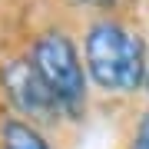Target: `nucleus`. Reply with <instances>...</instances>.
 <instances>
[{
	"instance_id": "nucleus-7",
	"label": "nucleus",
	"mask_w": 149,
	"mask_h": 149,
	"mask_svg": "<svg viewBox=\"0 0 149 149\" xmlns=\"http://www.w3.org/2000/svg\"><path fill=\"white\" fill-rule=\"evenodd\" d=\"M146 80H149V73H146Z\"/></svg>"
},
{
	"instance_id": "nucleus-6",
	"label": "nucleus",
	"mask_w": 149,
	"mask_h": 149,
	"mask_svg": "<svg viewBox=\"0 0 149 149\" xmlns=\"http://www.w3.org/2000/svg\"><path fill=\"white\" fill-rule=\"evenodd\" d=\"M76 3H90V7H109L113 0H76Z\"/></svg>"
},
{
	"instance_id": "nucleus-4",
	"label": "nucleus",
	"mask_w": 149,
	"mask_h": 149,
	"mask_svg": "<svg viewBox=\"0 0 149 149\" xmlns=\"http://www.w3.org/2000/svg\"><path fill=\"white\" fill-rule=\"evenodd\" d=\"M3 149H47V143L30 123L10 119L3 126Z\"/></svg>"
},
{
	"instance_id": "nucleus-3",
	"label": "nucleus",
	"mask_w": 149,
	"mask_h": 149,
	"mask_svg": "<svg viewBox=\"0 0 149 149\" xmlns=\"http://www.w3.org/2000/svg\"><path fill=\"white\" fill-rule=\"evenodd\" d=\"M0 80H3V90L13 100V106L20 113H27V116H53L60 109L56 96L50 93V86L43 83V76L37 73V66L30 60L7 63L3 73H0Z\"/></svg>"
},
{
	"instance_id": "nucleus-1",
	"label": "nucleus",
	"mask_w": 149,
	"mask_h": 149,
	"mask_svg": "<svg viewBox=\"0 0 149 149\" xmlns=\"http://www.w3.org/2000/svg\"><path fill=\"white\" fill-rule=\"evenodd\" d=\"M90 76L109 93H129L146 80V47L123 23L103 20L86 37Z\"/></svg>"
},
{
	"instance_id": "nucleus-2",
	"label": "nucleus",
	"mask_w": 149,
	"mask_h": 149,
	"mask_svg": "<svg viewBox=\"0 0 149 149\" xmlns=\"http://www.w3.org/2000/svg\"><path fill=\"white\" fill-rule=\"evenodd\" d=\"M30 63L37 66L43 83L56 96L60 109L76 116L86 103V80H83V66H80V56H76V47L70 43V37H63V33H43L33 43Z\"/></svg>"
},
{
	"instance_id": "nucleus-5",
	"label": "nucleus",
	"mask_w": 149,
	"mask_h": 149,
	"mask_svg": "<svg viewBox=\"0 0 149 149\" xmlns=\"http://www.w3.org/2000/svg\"><path fill=\"white\" fill-rule=\"evenodd\" d=\"M129 149H149V113L139 119L136 136H133V146H129Z\"/></svg>"
}]
</instances>
